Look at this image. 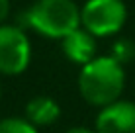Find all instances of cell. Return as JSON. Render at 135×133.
I'll return each instance as SVG.
<instances>
[{"label": "cell", "instance_id": "5", "mask_svg": "<svg viewBox=\"0 0 135 133\" xmlns=\"http://www.w3.org/2000/svg\"><path fill=\"white\" fill-rule=\"evenodd\" d=\"M96 133H135V102H114L96 117Z\"/></svg>", "mask_w": 135, "mask_h": 133}, {"label": "cell", "instance_id": "7", "mask_svg": "<svg viewBox=\"0 0 135 133\" xmlns=\"http://www.w3.org/2000/svg\"><path fill=\"white\" fill-rule=\"evenodd\" d=\"M26 120L31 125H51L59 120L61 116V108L55 100L47 98V96H37V98L30 100L26 106Z\"/></svg>", "mask_w": 135, "mask_h": 133}, {"label": "cell", "instance_id": "10", "mask_svg": "<svg viewBox=\"0 0 135 133\" xmlns=\"http://www.w3.org/2000/svg\"><path fill=\"white\" fill-rule=\"evenodd\" d=\"M8 12H10V0H0V22L6 20Z\"/></svg>", "mask_w": 135, "mask_h": 133}, {"label": "cell", "instance_id": "2", "mask_svg": "<svg viewBox=\"0 0 135 133\" xmlns=\"http://www.w3.org/2000/svg\"><path fill=\"white\" fill-rule=\"evenodd\" d=\"M27 24L45 37L61 39L78 29L80 8L73 0H37L27 12Z\"/></svg>", "mask_w": 135, "mask_h": 133}, {"label": "cell", "instance_id": "6", "mask_svg": "<svg viewBox=\"0 0 135 133\" xmlns=\"http://www.w3.org/2000/svg\"><path fill=\"white\" fill-rule=\"evenodd\" d=\"M96 51V41L94 35L88 33L86 29H74L73 33H69L67 37H63V53L67 55V59H71L73 63L78 65H88L94 59Z\"/></svg>", "mask_w": 135, "mask_h": 133}, {"label": "cell", "instance_id": "9", "mask_svg": "<svg viewBox=\"0 0 135 133\" xmlns=\"http://www.w3.org/2000/svg\"><path fill=\"white\" fill-rule=\"evenodd\" d=\"M135 57V45L131 43L129 39H122L114 45V51H112V59L123 65V63H129L131 59Z\"/></svg>", "mask_w": 135, "mask_h": 133}, {"label": "cell", "instance_id": "3", "mask_svg": "<svg viewBox=\"0 0 135 133\" xmlns=\"http://www.w3.org/2000/svg\"><path fill=\"white\" fill-rule=\"evenodd\" d=\"M127 10L122 0H88L80 8V24L92 35H112L125 24Z\"/></svg>", "mask_w": 135, "mask_h": 133}, {"label": "cell", "instance_id": "11", "mask_svg": "<svg viewBox=\"0 0 135 133\" xmlns=\"http://www.w3.org/2000/svg\"><path fill=\"white\" fill-rule=\"evenodd\" d=\"M67 133H96V131L86 129V127H73V129H69Z\"/></svg>", "mask_w": 135, "mask_h": 133}, {"label": "cell", "instance_id": "4", "mask_svg": "<svg viewBox=\"0 0 135 133\" xmlns=\"http://www.w3.org/2000/svg\"><path fill=\"white\" fill-rule=\"evenodd\" d=\"M31 59L30 39L20 27L0 26V72L22 75Z\"/></svg>", "mask_w": 135, "mask_h": 133}, {"label": "cell", "instance_id": "8", "mask_svg": "<svg viewBox=\"0 0 135 133\" xmlns=\"http://www.w3.org/2000/svg\"><path fill=\"white\" fill-rule=\"evenodd\" d=\"M0 133H37L35 125L22 117H6L0 121Z\"/></svg>", "mask_w": 135, "mask_h": 133}, {"label": "cell", "instance_id": "1", "mask_svg": "<svg viewBox=\"0 0 135 133\" xmlns=\"http://www.w3.org/2000/svg\"><path fill=\"white\" fill-rule=\"evenodd\" d=\"M125 86L123 65H119L112 57L92 59L88 65L82 67L78 76V88L82 98L92 106H110L118 102L119 94Z\"/></svg>", "mask_w": 135, "mask_h": 133}]
</instances>
